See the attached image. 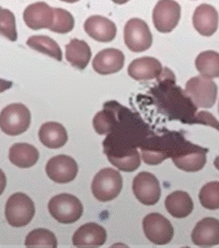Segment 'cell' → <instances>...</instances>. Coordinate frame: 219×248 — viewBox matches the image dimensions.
<instances>
[{"label":"cell","mask_w":219,"mask_h":248,"mask_svg":"<svg viewBox=\"0 0 219 248\" xmlns=\"http://www.w3.org/2000/svg\"><path fill=\"white\" fill-rule=\"evenodd\" d=\"M191 240L199 247L219 245V220L208 217L199 221L191 233Z\"/></svg>","instance_id":"e0dca14e"},{"label":"cell","mask_w":219,"mask_h":248,"mask_svg":"<svg viewBox=\"0 0 219 248\" xmlns=\"http://www.w3.org/2000/svg\"><path fill=\"white\" fill-rule=\"evenodd\" d=\"M199 199L204 208L219 209V181H211L202 187Z\"/></svg>","instance_id":"83f0119b"},{"label":"cell","mask_w":219,"mask_h":248,"mask_svg":"<svg viewBox=\"0 0 219 248\" xmlns=\"http://www.w3.org/2000/svg\"><path fill=\"white\" fill-rule=\"evenodd\" d=\"M207 151L198 146L188 147L185 149V152L174 154L172 160L178 169L188 172H195L203 170L207 163Z\"/></svg>","instance_id":"9a60e30c"},{"label":"cell","mask_w":219,"mask_h":248,"mask_svg":"<svg viewBox=\"0 0 219 248\" xmlns=\"http://www.w3.org/2000/svg\"><path fill=\"white\" fill-rule=\"evenodd\" d=\"M12 86H13V82L10 80L0 79V93H3L7 90L11 89Z\"/></svg>","instance_id":"d6a6232c"},{"label":"cell","mask_w":219,"mask_h":248,"mask_svg":"<svg viewBox=\"0 0 219 248\" xmlns=\"http://www.w3.org/2000/svg\"><path fill=\"white\" fill-rule=\"evenodd\" d=\"M0 35L13 42L18 39L15 16L13 12L3 7H0Z\"/></svg>","instance_id":"f546056e"},{"label":"cell","mask_w":219,"mask_h":248,"mask_svg":"<svg viewBox=\"0 0 219 248\" xmlns=\"http://www.w3.org/2000/svg\"><path fill=\"white\" fill-rule=\"evenodd\" d=\"M107 157L115 167L127 172L135 171L139 168L141 164L140 155L136 148L115 155H107Z\"/></svg>","instance_id":"484cf974"},{"label":"cell","mask_w":219,"mask_h":248,"mask_svg":"<svg viewBox=\"0 0 219 248\" xmlns=\"http://www.w3.org/2000/svg\"></svg>","instance_id":"8d00e7d4"},{"label":"cell","mask_w":219,"mask_h":248,"mask_svg":"<svg viewBox=\"0 0 219 248\" xmlns=\"http://www.w3.org/2000/svg\"><path fill=\"white\" fill-rule=\"evenodd\" d=\"M12 164L19 168H30L38 163L40 153L36 147L28 143L14 144L8 155Z\"/></svg>","instance_id":"ffe728a7"},{"label":"cell","mask_w":219,"mask_h":248,"mask_svg":"<svg viewBox=\"0 0 219 248\" xmlns=\"http://www.w3.org/2000/svg\"><path fill=\"white\" fill-rule=\"evenodd\" d=\"M165 206L169 215L177 219H183L191 215L193 202L188 193L175 191L166 198Z\"/></svg>","instance_id":"7402d4cb"},{"label":"cell","mask_w":219,"mask_h":248,"mask_svg":"<svg viewBox=\"0 0 219 248\" xmlns=\"http://www.w3.org/2000/svg\"><path fill=\"white\" fill-rule=\"evenodd\" d=\"M48 211L54 219L63 224L74 223L83 215V205L78 198L71 194H60L51 198Z\"/></svg>","instance_id":"3957f363"},{"label":"cell","mask_w":219,"mask_h":248,"mask_svg":"<svg viewBox=\"0 0 219 248\" xmlns=\"http://www.w3.org/2000/svg\"><path fill=\"white\" fill-rule=\"evenodd\" d=\"M124 41L130 50L140 53L152 44V35L148 24L139 18L130 19L124 28Z\"/></svg>","instance_id":"8992f818"},{"label":"cell","mask_w":219,"mask_h":248,"mask_svg":"<svg viewBox=\"0 0 219 248\" xmlns=\"http://www.w3.org/2000/svg\"><path fill=\"white\" fill-rule=\"evenodd\" d=\"M65 57L73 67L84 70L88 65L92 57V51L88 44L79 39H73L65 46Z\"/></svg>","instance_id":"44dd1931"},{"label":"cell","mask_w":219,"mask_h":248,"mask_svg":"<svg viewBox=\"0 0 219 248\" xmlns=\"http://www.w3.org/2000/svg\"><path fill=\"white\" fill-rule=\"evenodd\" d=\"M132 188L135 198L146 205L156 204L161 195L157 178L148 171H142L135 176Z\"/></svg>","instance_id":"9c48e42d"},{"label":"cell","mask_w":219,"mask_h":248,"mask_svg":"<svg viewBox=\"0 0 219 248\" xmlns=\"http://www.w3.org/2000/svg\"><path fill=\"white\" fill-rule=\"evenodd\" d=\"M5 215L12 227L21 228L28 225L35 215L33 201L24 193H15L6 202Z\"/></svg>","instance_id":"277c9868"},{"label":"cell","mask_w":219,"mask_h":248,"mask_svg":"<svg viewBox=\"0 0 219 248\" xmlns=\"http://www.w3.org/2000/svg\"><path fill=\"white\" fill-rule=\"evenodd\" d=\"M118 103L115 101L107 102L104 104L103 110L97 113L93 120L94 129L99 135L108 134L113 130L116 122V113Z\"/></svg>","instance_id":"603a6c76"},{"label":"cell","mask_w":219,"mask_h":248,"mask_svg":"<svg viewBox=\"0 0 219 248\" xmlns=\"http://www.w3.org/2000/svg\"><path fill=\"white\" fill-rule=\"evenodd\" d=\"M55 19V9L45 2H37L25 8L23 21L29 28L38 31L51 28Z\"/></svg>","instance_id":"8fae6325"},{"label":"cell","mask_w":219,"mask_h":248,"mask_svg":"<svg viewBox=\"0 0 219 248\" xmlns=\"http://www.w3.org/2000/svg\"><path fill=\"white\" fill-rule=\"evenodd\" d=\"M181 6L175 0H159L152 13V20L158 31L169 33L179 23Z\"/></svg>","instance_id":"ba28073f"},{"label":"cell","mask_w":219,"mask_h":248,"mask_svg":"<svg viewBox=\"0 0 219 248\" xmlns=\"http://www.w3.org/2000/svg\"><path fill=\"white\" fill-rule=\"evenodd\" d=\"M112 1L117 5H124V4L128 3L130 0H112Z\"/></svg>","instance_id":"e575fe53"},{"label":"cell","mask_w":219,"mask_h":248,"mask_svg":"<svg viewBox=\"0 0 219 248\" xmlns=\"http://www.w3.org/2000/svg\"><path fill=\"white\" fill-rule=\"evenodd\" d=\"M61 1L66 2V3H71V4H73V3H76V2H78V1H79V0H61Z\"/></svg>","instance_id":"d590c367"},{"label":"cell","mask_w":219,"mask_h":248,"mask_svg":"<svg viewBox=\"0 0 219 248\" xmlns=\"http://www.w3.org/2000/svg\"><path fill=\"white\" fill-rule=\"evenodd\" d=\"M6 186V177L4 171L0 169V196L3 194Z\"/></svg>","instance_id":"836d02e7"},{"label":"cell","mask_w":219,"mask_h":248,"mask_svg":"<svg viewBox=\"0 0 219 248\" xmlns=\"http://www.w3.org/2000/svg\"><path fill=\"white\" fill-rule=\"evenodd\" d=\"M46 174L52 181L65 184L75 180L79 167L77 162L66 155H60L51 158L45 166Z\"/></svg>","instance_id":"30bf717a"},{"label":"cell","mask_w":219,"mask_h":248,"mask_svg":"<svg viewBox=\"0 0 219 248\" xmlns=\"http://www.w3.org/2000/svg\"><path fill=\"white\" fill-rule=\"evenodd\" d=\"M143 229L146 237L158 246L169 244L174 236V228L170 221L157 213L146 215L143 220Z\"/></svg>","instance_id":"52a82bcc"},{"label":"cell","mask_w":219,"mask_h":248,"mask_svg":"<svg viewBox=\"0 0 219 248\" xmlns=\"http://www.w3.org/2000/svg\"><path fill=\"white\" fill-rule=\"evenodd\" d=\"M26 247L57 248V237L53 232L45 229H36L29 232L25 239Z\"/></svg>","instance_id":"4316f807"},{"label":"cell","mask_w":219,"mask_h":248,"mask_svg":"<svg viewBox=\"0 0 219 248\" xmlns=\"http://www.w3.org/2000/svg\"><path fill=\"white\" fill-rule=\"evenodd\" d=\"M125 64V56L122 51L116 48H106L97 53L92 65L97 74L101 75L118 73Z\"/></svg>","instance_id":"4fadbf2b"},{"label":"cell","mask_w":219,"mask_h":248,"mask_svg":"<svg viewBox=\"0 0 219 248\" xmlns=\"http://www.w3.org/2000/svg\"><path fill=\"white\" fill-rule=\"evenodd\" d=\"M186 93L197 108H210L217 101L218 86L210 78L196 76L186 82Z\"/></svg>","instance_id":"5b68a950"},{"label":"cell","mask_w":219,"mask_h":248,"mask_svg":"<svg viewBox=\"0 0 219 248\" xmlns=\"http://www.w3.org/2000/svg\"><path fill=\"white\" fill-rule=\"evenodd\" d=\"M55 9V19L52 24L51 31L56 33L65 34L71 32L75 26V21L73 15L62 8Z\"/></svg>","instance_id":"f1b7e54d"},{"label":"cell","mask_w":219,"mask_h":248,"mask_svg":"<svg viewBox=\"0 0 219 248\" xmlns=\"http://www.w3.org/2000/svg\"><path fill=\"white\" fill-rule=\"evenodd\" d=\"M122 186V176L118 170L113 168H104L94 177L91 189L97 200L108 202L118 197Z\"/></svg>","instance_id":"7a4b0ae2"},{"label":"cell","mask_w":219,"mask_h":248,"mask_svg":"<svg viewBox=\"0 0 219 248\" xmlns=\"http://www.w3.org/2000/svg\"><path fill=\"white\" fill-rule=\"evenodd\" d=\"M195 119H196L195 123H200V124L209 125V126L214 127L217 130H219V122L217 121V119L215 118L212 114H210L208 112L202 111L201 113L197 115Z\"/></svg>","instance_id":"1f68e13d"},{"label":"cell","mask_w":219,"mask_h":248,"mask_svg":"<svg viewBox=\"0 0 219 248\" xmlns=\"http://www.w3.org/2000/svg\"><path fill=\"white\" fill-rule=\"evenodd\" d=\"M219 12L210 5L203 4L198 6L193 13V27L203 36H212L219 28Z\"/></svg>","instance_id":"5bb4252c"},{"label":"cell","mask_w":219,"mask_h":248,"mask_svg":"<svg viewBox=\"0 0 219 248\" xmlns=\"http://www.w3.org/2000/svg\"><path fill=\"white\" fill-rule=\"evenodd\" d=\"M162 69L161 63L156 58L140 57L130 62L128 74L135 80H149L161 76Z\"/></svg>","instance_id":"ac0fdd59"},{"label":"cell","mask_w":219,"mask_h":248,"mask_svg":"<svg viewBox=\"0 0 219 248\" xmlns=\"http://www.w3.org/2000/svg\"><path fill=\"white\" fill-rule=\"evenodd\" d=\"M141 150H142V158L144 162L146 164H151V165L161 164L165 159L170 156L167 153L163 151H158V150L149 149L146 147H141Z\"/></svg>","instance_id":"4dcf8cb0"},{"label":"cell","mask_w":219,"mask_h":248,"mask_svg":"<svg viewBox=\"0 0 219 248\" xmlns=\"http://www.w3.org/2000/svg\"><path fill=\"white\" fill-rule=\"evenodd\" d=\"M40 140L45 147L58 149L63 147L68 141L66 129L62 124L56 122H48L40 127L39 131Z\"/></svg>","instance_id":"d6986e66"},{"label":"cell","mask_w":219,"mask_h":248,"mask_svg":"<svg viewBox=\"0 0 219 248\" xmlns=\"http://www.w3.org/2000/svg\"><path fill=\"white\" fill-rule=\"evenodd\" d=\"M106 231L102 226L89 222L79 228L74 233L73 244L78 248L101 247L106 242Z\"/></svg>","instance_id":"2e32d148"},{"label":"cell","mask_w":219,"mask_h":248,"mask_svg":"<svg viewBox=\"0 0 219 248\" xmlns=\"http://www.w3.org/2000/svg\"><path fill=\"white\" fill-rule=\"evenodd\" d=\"M200 74L210 79L219 78V53L213 50L202 52L195 60Z\"/></svg>","instance_id":"d4e9b609"},{"label":"cell","mask_w":219,"mask_h":248,"mask_svg":"<svg viewBox=\"0 0 219 248\" xmlns=\"http://www.w3.org/2000/svg\"><path fill=\"white\" fill-rule=\"evenodd\" d=\"M84 30L93 40L108 43L116 38L117 27L115 23L106 17L92 16L84 23Z\"/></svg>","instance_id":"7c38bea8"},{"label":"cell","mask_w":219,"mask_h":248,"mask_svg":"<svg viewBox=\"0 0 219 248\" xmlns=\"http://www.w3.org/2000/svg\"><path fill=\"white\" fill-rule=\"evenodd\" d=\"M31 123V113L21 103L8 105L0 113V129L9 136H18L28 130Z\"/></svg>","instance_id":"6da1fadb"},{"label":"cell","mask_w":219,"mask_h":248,"mask_svg":"<svg viewBox=\"0 0 219 248\" xmlns=\"http://www.w3.org/2000/svg\"><path fill=\"white\" fill-rule=\"evenodd\" d=\"M27 46L34 50L38 51L48 57L55 58L57 61H62V52L59 45L48 36L36 35L31 36L27 40Z\"/></svg>","instance_id":"cb8c5ba5"}]
</instances>
